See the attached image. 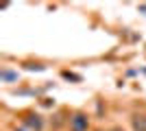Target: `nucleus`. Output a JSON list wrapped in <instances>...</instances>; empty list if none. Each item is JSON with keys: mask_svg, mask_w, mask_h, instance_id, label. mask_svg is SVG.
Instances as JSON below:
<instances>
[{"mask_svg": "<svg viewBox=\"0 0 146 131\" xmlns=\"http://www.w3.org/2000/svg\"><path fill=\"white\" fill-rule=\"evenodd\" d=\"M90 129V118L83 112H76L70 118V131H87Z\"/></svg>", "mask_w": 146, "mask_h": 131, "instance_id": "1", "label": "nucleus"}, {"mask_svg": "<svg viewBox=\"0 0 146 131\" xmlns=\"http://www.w3.org/2000/svg\"><path fill=\"white\" fill-rule=\"evenodd\" d=\"M22 120H24V127L29 131H42L44 129V118L39 116V114H33V112H31V114H26Z\"/></svg>", "mask_w": 146, "mask_h": 131, "instance_id": "2", "label": "nucleus"}, {"mask_svg": "<svg viewBox=\"0 0 146 131\" xmlns=\"http://www.w3.org/2000/svg\"><path fill=\"white\" fill-rule=\"evenodd\" d=\"M131 127L133 131H146V114H135L131 118Z\"/></svg>", "mask_w": 146, "mask_h": 131, "instance_id": "3", "label": "nucleus"}, {"mask_svg": "<svg viewBox=\"0 0 146 131\" xmlns=\"http://www.w3.org/2000/svg\"><path fill=\"white\" fill-rule=\"evenodd\" d=\"M0 79H2L5 83L18 81V72H15V70H11V68H2V70H0Z\"/></svg>", "mask_w": 146, "mask_h": 131, "instance_id": "4", "label": "nucleus"}, {"mask_svg": "<svg viewBox=\"0 0 146 131\" xmlns=\"http://www.w3.org/2000/svg\"><path fill=\"white\" fill-rule=\"evenodd\" d=\"M109 131H124L122 127H113V129H109Z\"/></svg>", "mask_w": 146, "mask_h": 131, "instance_id": "5", "label": "nucleus"}, {"mask_svg": "<svg viewBox=\"0 0 146 131\" xmlns=\"http://www.w3.org/2000/svg\"><path fill=\"white\" fill-rule=\"evenodd\" d=\"M15 131H29V129H26V127H18Z\"/></svg>", "mask_w": 146, "mask_h": 131, "instance_id": "6", "label": "nucleus"}]
</instances>
